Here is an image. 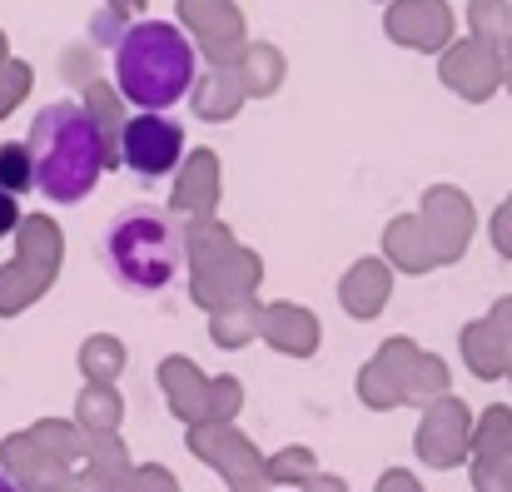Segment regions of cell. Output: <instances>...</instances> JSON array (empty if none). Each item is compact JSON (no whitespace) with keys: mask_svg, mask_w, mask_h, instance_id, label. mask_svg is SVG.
<instances>
[{"mask_svg":"<svg viewBox=\"0 0 512 492\" xmlns=\"http://www.w3.org/2000/svg\"><path fill=\"white\" fill-rule=\"evenodd\" d=\"M115 85L140 110H165L194 85V45L165 20H140L115 45Z\"/></svg>","mask_w":512,"mask_h":492,"instance_id":"2","label":"cell"},{"mask_svg":"<svg viewBox=\"0 0 512 492\" xmlns=\"http://www.w3.org/2000/svg\"><path fill=\"white\" fill-rule=\"evenodd\" d=\"M25 150H30V169H35V189L55 204H80L95 189V179L105 174V130L75 100L45 105L30 125Z\"/></svg>","mask_w":512,"mask_h":492,"instance_id":"1","label":"cell"},{"mask_svg":"<svg viewBox=\"0 0 512 492\" xmlns=\"http://www.w3.org/2000/svg\"><path fill=\"white\" fill-rule=\"evenodd\" d=\"M35 189V169H30V150L5 140L0 145V194H25Z\"/></svg>","mask_w":512,"mask_h":492,"instance_id":"5","label":"cell"},{"mask_svg":"<svg viewBox=\"0 0 512 492\" xmlns=\"http://www.w3.org/2000/svg\"><path fill=\"white\" fill-rule=\"evenodd\" d=\"M15 224H20V204H15V194H0V239L15 234Z\"/></svg>","mask_w":512,"mask_h":492,"instance_id":"6","label":"cell"},{"mask_svg":"<svg viewBox=\"0 0 512 492\" xmlns=\"http://www.w3.org/2000/svg\"><path fill=\"white\" fill-rule=\"evenodd\" d=\"M125 164L140 174V179H160V174H170L179 155H184V130L174 125L170 115H160V110H145V115H135L130 125H125Z\"/></svg>","mask_w":512,"mask_h":492,"instance_id":"4","label":"cell"},{"mask_svg":"<svg viewBox=\"0 0 512 492\" xmlns=\"http://www.w3.org/2000/svg\"><path fill=\"white\" fill-rule=\"evenodd\" d=\"M105 259L130 294H160L184 269V229L160 204H130L105 234Z\"/></svg>","mask_w":512,"mask_h":492,"instance_id":"3","label":"cell"},{"mask_svg":"<svg viewBox=\"0 0 512 492\" xmlns=\"http://www.w3.org/2000/svg\"><path fill=\"white\" fill-rule=\"evenodd\" d=\"M0 492H20L15 483H10V473H5V468H0Z\"/></svg>","mask_w":512,"mask_h":492,"instance_id":"7","label":"cell"}]
</instances>
